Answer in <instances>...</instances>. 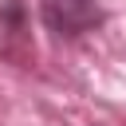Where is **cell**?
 Segmentation results:
<instances>
[{
    "label": "cell",
    "instance_id": "obj_1",
    "mask_svg": "<svg viewBox=\"0 0 126 126\" xmlns=\"http://www.w3.org/2000/svg\"><path fill=\"white\" fill-rule=\"evenodd\" d=\"M39 16L43 28L55 32L59 39H79L106 20L98 0H39Z\"/></svg>",
    "mask_w": 126,
    "mask_h": 126
},
{
    "label": "cell",
    "instance_id": "obj_2",
    "mask_svg": "<svg viewBox=\"0 0 126 126\" xmlns=\"http://www.w3.org/2000/svg\"><path fill=\"white\" fill-rule=\"evenodd\" d=\"M0 32L8 39L24 35V4L20 0H0Z\"/></svg>",
    "mask_w": 126,
    "mask_h": 126
}]
</instances>
